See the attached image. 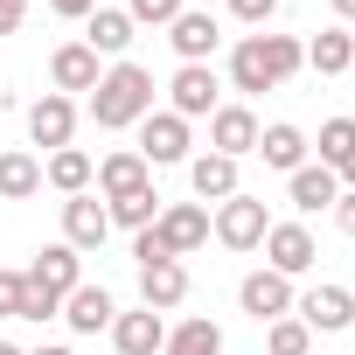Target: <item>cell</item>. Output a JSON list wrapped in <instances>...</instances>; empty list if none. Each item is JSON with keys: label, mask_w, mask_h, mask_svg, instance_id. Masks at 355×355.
<instances>
[{"label": "cell", "mask_w": 355, "mask_h": 355, "mask_svg": "<svg viewBox=\"0 0 355 355\" xmlns=\"http://www.w3.org/2000/svg\"><path fill=\"white\" fill-rule=\"evenodd\" d=\"M334 202H341L334 167H320V160H313V167H293V209H306V216H313V209H334Z\"/></svg>", "instance_id": "603a6c76"}, {"label": "cell", "mask_w": 355, "mask_h": 355, "mask_svg": "<svg viewBox=\"0 0 355 355\" xmlns=\"http://www.w3.org/2000/svg\"><path fill=\"white\" fill-rule=\"evenodd\" d=\"M293 320H300L306 334H341V327L355 320V293H348V286H313L306 300H293Z\"/></svg>", "instance_id": "ba28073f"}, {"label": "cell", "mask_w": 355, "mask_h": 355, "mask_svg": "<svg viewBox=\"0 0 355 355\" xmlns=\"http://www.w3.org/2000/svg\"><path fill=\"white\" fill-rule=\"evenodd\" d=\"M300 63H306V42H293V35H244L230 49V84L258 98V91H279Z\"/></svg>", "instance_id": "6da1fadb"}, {"label": "cell", "mask_w": 355, "mask_h": 355, "mask_svg": "<svg viewBox=\"0 0 355 355\" xmlns=\"http://www.w3.org/2000/svg\"><path fill=\"white\" fill-rule=\"evenodd\" d=\"M306 63H313L320 77H341V70H355V35H348V28H327V35H313V42H306Z\"/></svg>", "instance_id": "4316f807"}, {"label": "cell", "mask_w": 355, "mask_h": 355, "mask_svg": "<svg viewBox=\"0 0 355 355\" xmlns=\"http://www.w3.org/2000/svg\"><path fill=\"white\" fill-rule=\"evenodd\" d=\"M167 42H174V56H182V63H209V56H216V42H223V28H216V15L182 8V15L167 21Z\"/></svg>", "instance_id": "8fae6325"}, {"label": "cell", "mask_w": 355, "mask_h": 355, "mask_svg": "<svg viewBox=\"0 0 355 355\" xmlns=\"http://www.w3.org/2000/svg\"><path fill=\"white\" fill-rule=\"evenodd\" d=\"M28 355H70V348H28Z\"/></svg>", "instance_id": "60d3db41"}, {"label": "cell", "mask_w": 355, "mask_h": 355, "mask_svg": "<svg viewBox=\"0 0 355 355\" xmlns=\"http://www.w3.org/2000/svg\"><path fill=\"white\" fill-rule=\"evenodd\" d=\"M105 237H112V209H105L91 189H84V196H63V244L84 258V251H98Z\"/></svg>", "instance_id": "52a82bcc"}, {"label": "cell", "mask_w": 355, "mask_h": 355, "mask_svg": "<svg viewBox=\"0 0 355 355\" xmlns=\"http://www.w3.org/2000/svg\"><path fill=\"white\" fill-rule=\"evenodd\" d=\"M42 8H49V15H70V21H84V15L98 8V0H42Z\"/></svg>", "instance_id": "d590c367"}, {"label": "cell", "mask_w": 355, "mask_h": 355, "mask_svg": "<svg viewBox=\"0 0 355 355\" xmlns=\"http://www.w3.org/2000/svg\"><path fill=\"white\" fill-rule=\"evenodd\" d=\"M56 313H63V300H56V293H42V286L28 279V293H21V320H56Z\"/></svg>", "instance_id": "1f68e13d"}, {"label": "cell", "mask_w": 355, "mask_h": 355, "mask_svg": "<svg viewBox=\"0 0 355 355\" xmlns=\"http://www.w3.org/2000/svg\"><path fill=\"white\" fill-rule=\"evenodd\" d=\"M258 153H265V167L293 174V167H306V132L279 119V125H265V132H258Z\"/></svg>", "instance_id": "d4e9b609"}, {"label": "cell", "mask_w": 355, "mask_h": 355, "mask_svg": "<svg viewBox=\"0 0 355 355\" xmlns=\"http://www.w3.org/2000/svg\"><path fill=\"white\" fill-rule=\"evenodd\" d=\"M258 112L251 105H216L209 112V153H223V160H244V153H258Z\"/></svg>", "instance_id": "8992f818"}, {"label": "cell", "mask_w": 355, "mask_h": 355, "mask_svg": "<svg viewBox=\"0 0 355 355\" xmlns=\"http://www.w3.org/2000/svg\"><path fill=\"white\" fill-rule=\"evenodd\" d=\"M334 223L355 237V189H341V202H334Z\"/></svg>", "instance_id": "8d00e7d4"}, {"label": "cell", "mask_w": 355, "mask_h": 355, "mask_svg": "<svg viewBox=\"0 0 355 355\" xmlns=\"http://www.w3.org/2000/svg\"><path fill=\"white\" fill-rule=\"evenodd\" d=\"M28 196H42V160L35 153H0V202H28Z\"/></svg>", "instance_id": "cb8c5ba5"}, {"label": "cell", "mask_w": 355, "mask_h": 355, "mask_svg": "<svg viewBox=\"0 0 355 355\" xmlns=\"http://www.w3.org/2000/svg\"><path fill=\"white\" fill-rule=\"evenodd\" d=\"M28 279H35L42 293L70 300V293L84 286V265H77V251H70V244H42V251H35V265H28Z\"/></svg>", "instance_id": "2e32d148"}, {"label": "cell", "mask_w": 355, "mask_h": 355, "mask_svg": "<svg viewBox=\"0 0 355 355\" xmlns=\"http://www.w3.org/2000/svg\"><path fill=\"white\" fill-rule=\"evenodd\" d=\"M160 355H223V327L209 320V313H189L182 327L167 334V348Z\"/></svg>", "instance_id": "484cf974"}, {"label": "cell", "mask_w": 355, "mask_h": 355, "mask_svg": "<svg viewBox=\"0 0 355 355\" xmlns=\"http://www.w3.org/2000/svg\"><path fill=\"white\" fill-rule=\"evenodd\" d=\"M112 341H119V355H160V348H167V320H160L153 306L119 313V320H112Z\"/></svg>", "instance_id": "d6986e66"}, {"label": "cell", "mask_w": 355, "mask_h": 355, "mask_svg": "<svg viewBox=\"0 0 355 355\" xmlns=\"http://www.w3.org/2000/svg\"><path fill=\"white\" fill-rule=\"evenodd\" d=\"M91 182H98V196H105V202H119V196L153 189V167H146L132 146H119V153H105V160H98V174H91Z\"/></svg>", "instance_id": "5bb4252c"}, {"label": "cell", "mask_w": 355, "mask_h": 355, "mask_svg": "<svg viewBox=\"0 0 355 355\" xmlns=\"http://www.w3.org/2000/svg\"><path fill=\"white\" fill-rule=\"evenodd\" d=\"M70 132H77V105H70L63 91H42V98L28 105V139L56 153V146H70Z\"/></svg>", "instance_id": "7c38bea8"}, {"label": "cell", "mask_w": 355, "mask_h": 355, "mask_svg": "<svg viewBox=\"0 0 355 355\" xmlns=\"http://www.w3.org/2000/svg\"><path fill=\"white\" fill-rule=\"evenodd\" d=\"M189 189L202 196V209H209V202H230V196H237V160L196 153V160H189Z\"/></svg>", "instance_id": "7402d4cb"}, {"label": "cell", "mask_w": 355, "mask_h": 355, "mask_svg": "<svg viewBox=\"0 0 355 355\" xmlns=\"http://www.w3.org/2000/svg\"><path fill=\"white\" fill-rule=\"evenodd\" d=\"M105 209H112V223H119V230H132V237H139V230H153L160 196H153V189H139V196H119V202H105Z\"/></svg>", "instance_id": "83f0119b"}, {"label": "cell", "mask_w": 355, "mask_h": 355, "mask_svg": "<svg viewBox=\"0 0 355 355\" xmlns=\"http://www.w3.org/2000/svg\"><path fill=\"white\" fill-rule=\"evenodd\" d=\"M63 320H70V334H105V327L119 320V300H112L105 286H77V293L63 300Z\"/></svg>", "instance_id": "ac0fdd59"}, {"label": "cell", "mask_w": 355, "mask_h": 355, "mask_svg": "<svg viewBox=\"0 0 355 355\" xmlns=\"http://www.w3.org/2000/svg\"><path fill=\"white\" fill-rule=\"evenodd\" d=\"M21 293H28V272H0V320H21Z\"/></svg>", "instance_id": "d6a6232c"}, {"label": "cell", "mask_w": 355, "mask_h": 355, "mask_svg": "<svg viewBox=\"0 0 355 355\" xmlns=\"http://www.w3.org/2000/svg\"><path fill=\"white\" fill-rule=\"evenodd\" d=\"M153 112V77L139 70V63H112L105 77H98V91H91V119L105 125V132H125V125H139Z\"/></svg>", "instance_id": "7a4b0ae2"}, {"label": "cell", "mask_w": 355, "mask_h": 355, "mask_svg": "<svg viewBox=\"0 0 355 355\" xmlns=\"http://www.w3.org/2000/svg\"><path fill=\"white\" fill-rule=\"evenodd\" d=\"M313 258H320V244H313L306 223H272V230H265V272L300 279V272H313Z\"/></svg>", "instance_id": "277c9868"}, {"label": "cell", "mask_w": 355, "mask_h": 355, "mask_svg": "<svg viewBox=\"0 0 355 355\" xmlns=\"http://www.w3.org/2000/svg\"><path fill=\"white\" fill-rule=\"evenodd\" d=\"M125 15H132V28L146 21V28H167L174 15H182V0H125Z\"/></svg>", "instance_id": "4dcf8cb0"}, {"label": "cell", "mask_w": 355, "mask_h": 355, "mask_svg": "<svg viewBox=\"0 0 355 355\" xmlns=\"http://www.w3.org/2000/svg\"><path fill=\"white\" fill-rule=\"evenodd\" d=\"M153 237L167 244V258H189V251L209 244V209H202V202H174V209L153 216Z\"/></svg>", "instance_id": "9c48e42d"}, {"label": "cell", "mask_w": 355, "mask_h": 355, "mask_svg": "<svg viewBox=\"0 0 355 355\" xmlns=\"http://www.w3.org/2000/svg\"><path fill=\"white\" fill-rule=\"evenodd\" d=\"M265 348H272V355H313V334L286 313V320H265Z\"/></svg>", "instance_id": "f1b7e54d"}, {"label": "cell", "mask_w": 355, "mask_h": 355, "mask_svg": "<svg viewBox=\"0 0 355 355\" xmlns=\"http://www.w3.org/2000/svg\"><path fill=\"white\" fill-rule=\"evenodd\" d=\"M132 153H139L146 167H174V160H189V119H174V112H146Z\"/></svg>", "instance_id": "5b68a950"}, {"label": "cell", "mask_w": 355, "mask_h": 355, "mask_svg": "<svg viewBox=\"0 0 355 355\" xmlns=\"http://www.w3.org/2000/svg\"><path fill=\"white\" fill-rule=\"evenodd\" d=\"M91 174H98V160H91L84 146H56V153L42 160V182H49L56 196H84V189H91Z\"/></svg>", "instance_id": "44dd1931"}, {"label": "cell", "mask_w": 355, "mask_h": 355, "mask_svg": "<svg viewBox=\"0 0 355 355\" xmlns=\"http://www.w3.org/2000/svg\"><path fill=\"white\" fill-rule=\"evenodd\" d=\"M84 49L125 63V49H132V15H125V8H91V15H84Z\"/></svg>", "instance_id": "9a60e30c"}, {"label": "cell", "mask_w": 355, "mask_h": 355, "mask_svg": "<svg viewBox=\"0 0 355 355\" xmlns=\"http://www.w3.org/2000/svg\"><path fill=\"white\" fill-rule=\"evenodd\" d=\"M216 70L209 63H182V70H174V84H167V112L174 119H209L216 112Z\"/></svg>", "instance_id": "30bf717a"}, {"label": "cell", "mask_w": 355, "mask_h": 355, "mask_svg": "<svg viewBox=\"0 0 355 355\" xmlns=\"http://www.w3.org/2000/svg\"><path fill=\"white\" fill-rule=\"evenodd\" d=\"M0 355H28V348H15V341H0Z\"/></svg>", "instance_id": "ab89813d"}, {"label": "cell", "mask_w": 355, "mask_h": 355, "mask_svg": "<svg viewBox=\"0 0 355 355\" xmlns=\"http://www.w3.org/2000/svg\"><path fill=\"white\" fill-rule=\"evenodd\" d=\"M98 77H105V70H98V56H91L84 42H63V49L49 56V84H56L63 98H70V91H98Z\"/></svg>", "instance_id": "ffe728a7"}, {"label": "cell", "mask_w": 355, "mask_h": 355, "mask_svg": "<svg viewBox=\"0 0 355 355\" xmlns=\"http://www.w3.org/2000/svg\"><path fill=\"white\" fill-rule=\"evenodd\" d=\"M327 8H334V15H341V21H355V0H327Z\"/></svg>", "instance_id": "f35d334b"}, {"label": "cell", "mask_w": 355, "mask_h": 355, "mask_svg": "<svg viewBox=\"0 0 355 355\" xmlns=\"http://www.w3.org/2000/svg\"><path fill=\"white\" fill-rule=\"evenodd\" d=\"M139 300H146L153 313L182 306V300H189V272H182V258H153V265H139Z\"/></svg>", "instance_id": "e0dca14e"}, {"label": "cell", "mask_w": 355, "mask_h": 355, "mask_svg": "<svg viewBox=\"0 0 355 355\" xmlns=\"http://www.w3.org/2000/svg\"><path fill=\"white\" fill-rule=\"evenodd\" d=\"M209 230H216V244H223V251H258V244H265V230H272V216H265V202H258V196H244V189H237L230 202H216V223H209Z\"/></svg>", "instance_id": "3957f363"}, {"label": "cell", "mask_w": 355, "mask_h": 355, "mask_svg": "<svg viewBox=\"0 0 355 355\" xmlns=\"http://www.w3.org/2000/svg\"><path fill=\"white\" fill-rule=\"evenodd\" d=\"M230 15H237L244 28H265V21L279 15V0H230Z\"/></svg>", "instance_id": "836d02e7"}, {"label": "cell", "mask_w": 355, "mask_h": 355, "mask_svg": "<svg viewBox=\"0 0 355 355\" xmlns=\"http://www.w3.org/2000/svg\"><path fill=\"white\" fill-rule=\"evenodd\" d=\"M355 153V119H327L320 125V167H341Z\"/></svg>", "instance_id": "f546056e"}, {"label": "cell", "mask_w": 355, "mask_h": 355, "mask_svg": "<svg viewBox=\"0 0 355 355\" xmlns=\"http://www.w3.org/2000/svg\"><path fill=\"white\" fill-rule=\"evenodd\" d=\"M334 182H348V189H355V153H348V160L334 167Z\"/></svg>", "instance_id": "74e56055"}, {"label": "cell", "mask_w": 355, "mask_h": 355, "mask_svg": "<svg viewBox=\"0 0 355 355\" xmlns=\"http://www.w3.org/2000/svg\"><path fill=\"white\" fill-rule=\"evenodd\" d=\"M237 306L265 327V320H286L293 313V279H279V272H251L244 286H237Z\"/></svg>", "instance_id": "4fadbf2b"}, {"label": "cell", "mask_w": 355, "mask_h": 355, "mask_svg": "<svg viewBox=\"0 0 355 355\" xmlns=\"http://www.w3.org/2000/svg\"><path fill=\"white\" fill-rule=\"evenodd\" d=\"M21 15H28V0H0V35H15Z\"/></svg>", "instance_id": "e575fe53"}]
</instances>
